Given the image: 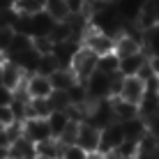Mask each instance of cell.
Returning <instances> with one entry per match:
<instances>
[{
  "label": "cell",
  "mask_w": 159,
  "mask_h": 159,
  "mask_svg": "<svg viewBox=\"0 0 159 159\" xmlns=\"http://www.w3.org/2000/svg\"><path fill=\"white\" fill-rule=\"evenodd\" d=\"M97 65H99V58H97L90 48L81 46V51L76 53V58L72 60V67L69 69L74 72V76L81 81V83H85V81L97 72Z\"/></svg>",
  "instance_id": "1"
},
{
  "label": "cell",
  "mask_w": 159,
  "mask_h": 159,
  "mask_svg": "<svg viewBox=\"0 0 159 159\" xmlns=\"http://www.w3.org/2000/svg\"><path fill=\"white\" fill-rule=\"evenodd\" d=\"M113 76H116V74H113ZM113 76L102 74V72H95L90 79L85 81L88 99H90V104H97V102H104V99H111V81H113Z\"/></svg>",
  "instance_id": "2"
},
{
  "label": "cell",
  "mask_w": 159,
  "mask_h": 159,
  "mask_svg": "<svg viewBox=\"0 0 159 159\" xmlns=\"http://www.w3.org/2000/svg\"><path fill=\"white\" fill-rule=\"evenodd\" d=\"M83 46L90 48L97 58H104V56H108V53H116V39L108 37V35H104V32H99V30H95V28H90L88 35L83 37Z\"/></svg>",
  "instance_id": "3"
},
{
  "label": "cell",
  "mask_w": 159,
  "mask_h": 159,
  "mask_svg": "<svg viewBox=\"0 0 159 159\" xmlns=\"http://www.w3.org/2000/svg\"><path fill=\"white\" fill-rule=\"evenodd\" d=\"M125 143V129L122 122H111L108 127L102 129V139H99V152L102 155H111L118 152V148Z\"/></svg>",
  "instance_id": "4"
},
{
  "label": "cell",
  "mask_w": 159,
  "mask_h": 159,
  "mask_svg": "<svg viewBox=\"0 0 159 159\" xmlns=\"http://www.w3.org/2000/svg\"><path fill=\"white\" fill-rule=\"evenodd\" d=\"M145 92H148V90H145V83L139 79V76H125L122 90H120V99L134 104V106H141Z\"/></svg>",
  "instance_id": "5"
},
{
  "label": "cell",
  "mask_w": 159,
  "mask_h": 159,
  "mask_svg": "<svg viewBox=\"0 0 159 159\" xmlns=\"http://www.w3.org/2000/svg\"><path fill=\"white\" fill-rule=\"evenodd\" d=\"M99 139H102V129H97L95 125H90V122H81L79 139H76V145L79 148H83L88 155L99 152Z\"/></svg>",
  "instance_id": "6"
},
{
  "label": "cell",
  "mask_w": 159,
  "mask_h": 159,
  "mask_svg": "<svg viewBox=\"0 0 159 159\" xmlns=\"http://www.w3.org/2000/svg\"><path fill=\"white\" fill-rule=\"evenodd\" d=\"M23 136L30 141V143H35V145L53 139L51 127H48V120H25L23 122Z\"/></svg>",
  "instance_id": "7"
},
{
  "label": "cell",
  "mask_w": 159,
  "mask_h": 159,
  "mask_svg": "<svg viewBox=\"0 0 159 159\" xmlns=\"http://www.w3.org/2000/svg\"><path fill=\"white\" fill-rule=\"evenodd\" d=\"M25 92H28L30 99H48L53 92V85L46 76H39V74H30L25 79Z\"/></svg>",
  "instance_id": "8"
},
{
  "label": "cell",
  "mask_w": 159,
  "mask_h": 159,
  "mask_svg": "<svg viewBox=\"0 0 159 159\" xmlns=\"http://www.w3.org/2000/svg\"><path fill=\"white\" fill-rule=\"evenodd\" d=\"M0 69H2V85L9 88V90H16V88H21V85L25 83V79H28V74H25L23 69L19 67V65H14L12 60H7V58L2 60Z\"/></svg>",
  "instance_id": "9"
},
{
  "label": "cell",
  "mask_w": 159,
  "mask_h": 159,
  "mask_svg": "<svg viewBox=\"0 0 159 159\" xmlns=\"http://www.w3.org/2000/svg\"><path fill=\"white\" fill-rule=\"evenodd\" d=\"M81 46H83V44H81V42H74V39L62 42V44H56V46H53V58L58 60L60 67L69 69V67H72V60L76 58V53L81 51Z\"/></svg>",
  "instance_id": "10"
},
{
  "label": "cell",
  "mask_w": 159,
  "mask_h": 159,
  "mask_svg": "<svg viewBox=\"0 0 159 159\" xmlns=\"http://www.w3.org/2000/svg\"><path fill=\"white\" fill-rule=\"evenodd\" d=\"M141 51H143V42L127 35V32H122V35L116 39V56L120 60L129 58V56H136V53H141Z\"/></svg>",
  "instance_id": "11"
},
{
  "label": "cell",
  "mask_w": 159,
  "mask_h": 159,
  "mask_svg": "<svg viewBox=\"0 0 159 159\" xmlns=\"http://www.w3.org/2000/svg\"><path fill=\"white\" fill-rule=\"evenodd\" d=\"M111 106H113V116H116L118 122H127V120L141 118L139 106H134V104L120 99V97H111Z\"/></svg>",
  "instance_id": "12"
},
{
  "label": "cell",
  "mask_w": 159,
  "mask_h": 159,
  "mask_svg": "<svg viewBox=\"0 0 159 159\" xmlns=\"http://www.w3.org/2000/svg\"><path fill=\"white\" fill-rule=\"evenodd\" d=\"M148 60H152V58H148L143 51H141V53H136V56L122 58V60H120V74H122V76H139L141 67H143Z\"/></svg>",
  "instance_id": "13"
},
{
  "label": "cell",
  "mask_w": 159,
  "mask_h": 159,
  "mask_svg": "<svg viewBox=\"0 0 159 159\" xmlns=\"http://www.w3.org/2000/svg\"><path fill=\"white\" fill-rule=\"evenodd\" d=\"M48 81H51V85H53V90H60V92H67L69 88H72L76 81V76L72 69H65V67H60L58 72H53L51 76H48Z\"/></svg>",
  "instance_id": "14"
},
{
  "label": "cell",
  "mask_w": 159,
  "mask_h": 159,
  "mask_svg": "<svg viewBox=\"0 0 159 159\" xmlns=\"http://www.w3.org/2000/svg\"><path fill=\"white\" fill-rule=\"evenodd\" d=\"M51 104L48 99H30L25 108V120H48L51 116Z\"/></svg>",
  "instance_id": "15"
},
{
  "label": "cell",
  "mask_w": 159,
  "mask_h": 159,
  "mask_svg": "<svg viewBox=\"0 0 159 159\" xmlns=\"http://www.w3.org/2000/svg\"><path fill=\"white\" fill-rule=\"evenodd\" d=\"M122 129H125V139L127 141H136V143H139V141L148 134V122L143 118H134V120L122 122Z\"/></svg>",
  "instance_id": "16"
},
{
  "label": "cell",
  "mask_w": 159,
  "mask_h": 159,
  "mask_svg": "<svg viewBox=\"0 0 159 159\" xmlns=\"http://www.w3.org/2000/svg\"><path fill=\"white\" fill-rule=\"evenodd\" d=\"M9 157H12V159H30V157H37L35 143H30L25 136L16 139L14 143L9 145Z\"/></svg>",
  "instance_id": "17"
},
{
  "label": "cell",
  "mask_w": 159,
  "mask_h": 159,
  "mask_svg": "<svg viewBox=\"0 0 159 159\" xmlns=\"http://www.w3.org/2000/svg\"><path fill=\"white\" fill-rule=\"evenodd\" d=\"M62 143H60L58 139H48V141H44V143L39 145H35V152H37V157H46V159H60L62 157Z\"/></svg>",
  "instance_id": "18"
},
{
  "label": "cell",
  "mask_w": 159,
  "mask_h": 159,
  "mask_svg": "<svg viewBox=\"0 0 159 159\" xmlns=\"http://www.w3.org/2000/svg\"><path fill=\"white\" fill-rule=\"evenodd\" d=\"M44 12L51 16L56 23H62V21L69 19V9H67V2H65V0H46Z\"/></svg>",
  "instance_id": "19"
},
{
  "label": "cell",
  "mask_w": 159,
  "mask_h": 159,
  "mask_svg": "<svg viewBox=\"0 0 159 159\" xmlns=\"http://www.w3.org/2000/svg\"><path fill=\"white\" fill-rule=\"evenodd\" d=\"M69 122H72V120H69L67 113H58V111H53L51 116H48V127H51L53 139H60V134L67 129V125H69Z\"/></svg>",
  "instance_id": "20"
},
{
  "label": "cell",
  "mask_w": 159,
  "mask_h": 159,
  "mask_svg": "<svg viewBox=\"0 0 159 159\" xmlns=\"http://www.w3.org/2000/svg\"><path fill=\"white\" fill-rule=\"evenodd\" d=\"M97 72H102V74H108V76H113V74H120V58L116 56V53H108V56L99 58V65H97Z\"/></svg>",
  "instance_id": "21"
},
{
  "label": "cell",
  "mask_w": 159,
  "mask_h": 159,
  "mask_svg": "<svg viewBox=\"0 0 159 159\" xmlns=\"http://www.w3.org/2000/svg\"><path fill=\"white\" fill-rule=\"evenodd\" d=\"M48 104H51V111L67 113V108L72 106V99H69V95H67V92L53 90V92H51V97H48Z\"/></svg>",
  "instance_id": "22"
},
{
  "label": "cell",
  "mask_w": 159,
  "mask_h": 159,
  "mask_svg": "<svg viewBox=\"0 0 159 159\" xmlns=\"http://www.w3.org/2000/svg\"><path fill=\"white\" fill-rule=\"evenodd\" d=\"M30 48H32V37L16 32V35H14V42H12V48H9V53H7L5 58L16 56V53H23V51H30Z\"/></svg>",
  "instance_id": "23"
},
{
  "label": "cell",
  "mask_w": 159,
  "mask_h": 159,
  "mask_svg": "<svg viewBox=\"0 0 159 159\" xmlns=\"http://www.w3.org/2000/svg\"><path fill=\"white\" fill-rule=\"evenodd\" d=\"M58 69H60V65H58V60L53 58V53H51V56H42L39 58V65H37V72L35 74L46 76V79H48V76H51L53 72H58Z\"/></svg>",
  "instance_id": "24"
},
{
  "label": "cell",
  "mask_w": 159,
  "mask_h": 159,
  "mask_svg": "<svg viewBox=\"0 0 159 159\" xmlns=\"http://www.w3.org/2000/svg\"><path fill=\"white\" fill-rule=\"evenodd\" d=\"M14 28L12 25H0V56H7L9 48H12V42H14Z\"/></svg>",
  "instance_id": "25"
},
{
  "label": "cell",
  "mask_w": 159,
  "mask_h": 159,
  "mask_svg": "<svg viewBox=\"0 0 159 159\" xmlns=\"http://www.w3.org/2000/svg\"><path fill=\"white\" fill-rule=\"evenodd\" d=\"M79 127L81 125L79 122H69L67 125V129L60 134V143H62V148H67V145H76V139H79Z\"/></svg>",
  "instance_id": "26"
},
{
  "label": "cell",
  "mask_w": 159,
  "mask_h": 159,
  "mask_svg": "<svg viewBox=\"0 0 159 159\" xmlns=\"http://www.w3.org/2000/svg\"><path fill=\"white\" fill-rule=\"evenodd\" d=\"M32 46H35V51L39 53V56H51L56 44H53L51 37H35V39H32Z\"/></svg>",
  "instance_id": "27"
},
{
  "label": "cell",
  "mask_w": 159,
  "mask_h": 159,
  "mask_svg": "<svg viewBox=\"0 0 159 159\" xmlns=\"http://www.w3.org/2000/svg\"><path fill=\"white\" fill-rule=\"evenodd\" d=\"M118 155L125 157V159H136V157H139V143H136V141H127V139H125V143L118 148Z\"/></svg>",
  "instance_id": "28"
},
{
  "label": "cell",
  "mask_w": 159,
  "mask_h": 159,
  "mask_svg": "<svg viewBox=\"0 0 159 159\" xmlns=\"http://www.w3.org/2000/svg\"><path fill=\"white\" fill-rule=\"evenodd\" d=\"M60 159H88V152L79 145H67L62 150V157Z\"/></svg>",
  "instance_id": "29"
},
{
  "label": "cell",
  "mask_w": 159,
  "mask_h": 159,
  "mask_svg": "<svg viewBox=\"0 0 159 159\" xmlns=\"http://www.w3.org/2000/svg\"><path fill=\"white\" fill-rule=\"evenodd\" d=\"M14 122H16V118L12 113V106H0V127L7 129L9 125H14Z\"/></svg>",
  "instance_id": "30"
},
{
  "label": "cell",
  "mask_w": 159,
  "mask_h": 159,
  "mask_svg": "<svg viewBox=\"0 0 159 159\" xmlns=\"http://www.w3.org/2000/svg\"><path fill=\"white\" fill-rule=\"evenodd\" d=\"M12 102H14V90L0 85V106H12Z\"/></svg>",
  "instance_id": "31"
},
{
  "label": "cell",
  "mask_w": 159,
  "mask_h": 159,
  "mask_svg": "<svg viewBox=\"0 0 159 159\" xmlns=\"http://www.w3.org/2000/svg\"><path fill=\"white\" fill-rule=\"evenodd\" d=\"M65 2H67L69 16L72 14H83V9H85V0H65Z\"/></svg>",
  "instance_id": "32"
},
{
  "label": "cell",
  "mask_w": 159,
  "mask_h": 159,
  "mask_svg": "<svg viewBox=\"0 0 159 159\" xmlns=\"http://www.w3.org/2000/svg\"><path fill=\"white\" fill-rule=\"evenodd\" d=\"M152 69H155V76L159 79V58H152Z\"/></svg>",
  "instance_id": "33"
},
{
  "label": "cell",
  "mask_w": 159,
  "mask_h": 159,
  "mask_svg": "<svg viewBox=\"0 0 159 159\" xmlns=\"http://www.w3.org/2000/svg\"><path fill=\"white\" fill-rule=\"evenodd\" d=\"M88 159H106V155H102V152H92V155H88Z\"/></svg>",
  "instance_id": "34"
},
{
  "label": "cell",
  "mask_w": 159,
  "mask_h": 159,
  "mask_svg": "<svg viewBox=\"0 0 159 159\" xmlns=\"http://www.w3.org/2000/svg\"><path fill=\"white\" fill-rule=\"evenodd\" d=\"M106 2H108V5H122L125 0H106Z\"/></svg>",
  "instance_id": "35"
},
{
  "label": "cell",
  "mask_w": 159,
  "mask_h": 159,
  "mask_svg": "<svg viewBox=\"0 0 159 159\" xmlns=\"http://www.w3.org/2000/svg\"><path fill=\"white\" fill-rule=\"evenodd\" d=\"M0 85H2V69H0Z\"/></svg>",
  "instance_id": "36"
},
{
  "label": "cell",
  "mask_w": 159,
  "mask_h": 159,
  "mask_svg": "<svg viewBox=\"0 0 159 159\" xmlns=\"http://www.w3.org/2000/svg\"><path fill=\"white\" fill-rule=\"evenodd\" d=\"M2 60H5V58H2V56H0V65H2Z\"/></svg>",
  "instance_id": "37"
},
{
  "label": "cell",
  "mask_w": 159,
  "mask_h": 159,
  "mask_svg": "<svg viewBox=\"0 0 159 159\" xmlns=\"http://www.w3.org/2000/svg\"><path fill=\"white\" fill-rule=\"evenodd\" d=\"M2 131H5V127H0V134H2Z\"/></svg>",
  "instance_id": "38"
},
{
  "label": "cell",
  "mask_w": 159,
  "mask_h": 159,
  "mask_svg": "<svg viewBox=\"0 0 159 159\" xmlns=\"http://www.w3.org/2000/svg\"><path fill=\"white\" fill-rule=\"evenodd\" d=\"M37 159H46V157H37Z\"/></svg>",
  "instance_id": "39"
}]
</instances>
